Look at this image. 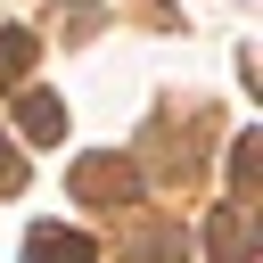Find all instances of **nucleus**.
Listing matches in <instances>:
<instances>
[{
    "label": "nucleus",
    "mask_w": 263,
    "mask_h": 263,
    "mask_svg": "<svg viewBox=\"0 0 263 263\" xmlns=\"http://www.w3.org/2000/svg\"><path fill=\"white\" fill-rule=\"evenodd\" d=\"M33 58H41V41H33L25 25H0V90H25Z\"/></svg>",
    "instance_id": "5"
},
{
    "label": "nucleus",
    "mask_w": 263,
    "mask_h": 263,
    "mask_svg": "<svg viewBox=\"0 0 263 263\" xmlns=\"http://www.w3.org/2000/svg\"><path fill=\"white\" fill-rule=\"evenodd\" d=\"M16 132L41 140V148H58L66 140V99L58 90H16Z\"/></svg>",
    "instance_id": "3"
},
{
    "label": "nucleus",
    "mask_w": 263,
    "mask_h": 263,
    "mask_svg": "<svg viewBox=\"0 0 263 263\" xmlns=\"http://www.w3.org/2000/svg\"><path fill=\"white\" fill-rule=\"evenodd\" d=\"M25 263H99V247H90L82 230H66V222H41V230L25 238Z\"/></svg>",
    "instance_id": "4"
},
{
    "label": "nucleus",
    "mask_w": 263,
    "mask_h": 263,
    "mask_svg": "<svg viewBox=\"0 0 263 263\" xmlns=\"http://www.w3.org/2000/svg\"><path fill=\"white\" fill-rule=\"evenodd\" d=\"M74 197H90V205H132V197H140L132 156H82V164H74Z\"/></svg>",
    "instance_id": "1"
},
{
    "label": "nucleus",
    "mask_w": 263,
    "mask_h": 263,
    "mask_svg": "<svg viewBox=\"0 0 263 263\" xmlns=\"http://www.w3.org/2000/svg\"><path fill=\"white\" fill-rule=\"evenodd\" d=\"M205 255H214V263H255V230H247V205H238V197L214 205V222H205Z\"/></svg>",
    "instance_id": "2"
},
{
    "label": "nucleus",
    "mask_w": 263,
    "mask_h": 263,
    "mask_svg": "<svg viewBox=\"0 0 263 263\" xmlns=\"http://www.w3.org/2000/svg\"><path fill=\"white\" fill-rule=\"evenodd\" d=\"M0 189H25V148L0 140Z\"/></svg>",
    "instance_id": "8"
},
{
    "label": "nucleus",
    "mask_w": 263,
    "mask_h": 263,
    "mask_svg": "<svg viewBox=\"0 0 263 263\" xmlns=\"http://www.w3.org/2000/svg\"><path fill=\"white\" fill-rule=\"evenodd\" d=\"M255 173H263V140H255V132H238V156H230V197H238V205L255 197Z\"/></svg>",
    "instance_id": "7"
},
{
    "label": "nucleus",
    "mask_w": 263,
    "mask_h": 263,
    "mask_svg": "<svg viewBox=\"0 0 263 263\" xmlns=\"http://www.w3.org/2000/svg\"><path fill=\"white\" fill-rule=\"evenodd\" d=\"M181 255H189V238L173 222H140L132 230V263H181Z\"/></svg>",
    "instance_id": "6"
}]
</instances>
